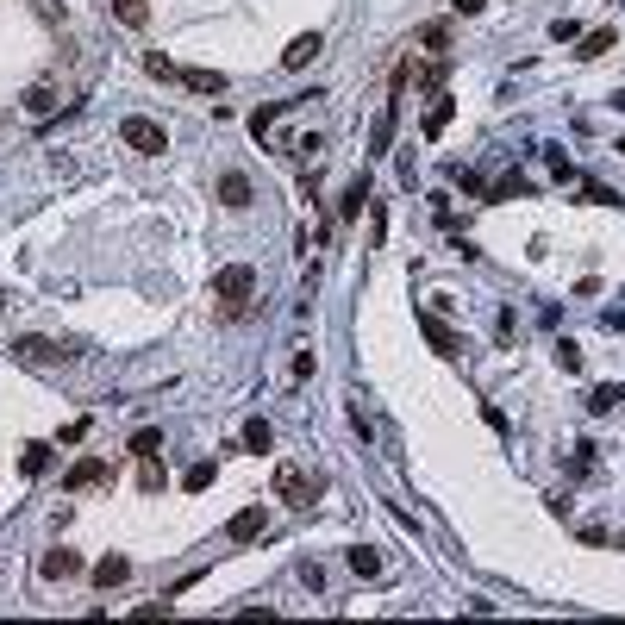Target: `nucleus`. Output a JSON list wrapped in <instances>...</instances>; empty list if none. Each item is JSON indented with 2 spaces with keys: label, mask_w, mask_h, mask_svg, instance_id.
<instances>
[{
  "label": "nucleus",
  "mask_w": 625,
  "mask_h": 625,
  "mask_svg": "<svg viewBox=\"0 0 625 625\" xmlns=\"http://www.w3.org/2000/svg\"><path fill=\"white\" fill-rule=\"evenodd\" d=\"M250 288H256V269H250V263H226V269L213 275V300H226V313H245Z\"/></svg>",
  "instance_id": "1"
},
{
  "label": "nucleus",
  "mask_w": 625,
  "mask_h": 625,
  "mask_svg": "<svg viewBox=\"0 0 625 625\" xmlns=\"http://www.w3.org/2000/svg\"><path fill=\"white\" fill-rule=\"evenodd\" d=\"M69 357H82V351L76 344H50V338H13V363H25V370H57Z\"/></svg>",
  "instance_id": "2"
},
{
  "label": "nucleus",
  "mask_w": 625,
  "mask_h": 625,
  "mask_svg": "<svg viewBox=\"0 0 625 625\" xmlns=\"http://www.w3.org/2000/svg\"><path fill=\"white\" fill-rule=\"evenodd\" d=\"M120 144L138 150V156H163V150H169V131L156 120H144V113H131V120H120Z\"/></svg>",
  "instance_id": "3"
},
{
  "label": "nucleus",
  "mask_w": 625,
  "mask_h": 625,
  "mask_svg": "<svg viewBox=\"0 0 625 625\" xmlns=\"http://www.w3.org/2000/svg\"><path fill=\"white\" fill-rule=\"evenodd\" d=\"M107 476H113V469H107V457H82V463L63 476V488H69V495H88V488H101Z\"/></svg>",
  "instance_id": "4"
},
{
  "label": "nucleus",
  "mask_w": 625,
  "mask_h": 625,
  "mask_svg": "<svg viewBox=\"0 0 625 625\" xmlns=\"http://www.w3.org/2000/svg\"><path fill=\"white\" fill-rule=\"evenodd\" d=\"M38 576H44V582H76V576H82V557H76V550H44V557H38Z\"/></svg>",
  "instance_id": "5"
},
{
  "label": "nucleus",
  "mask_w": 625,
  "mask_h": 625,
  "mask_svg": "<svg viewBox=\"0 0 625 625\" xmlns=\"http://www.w3.org/2000/svg\"><path fill=\"white\" fill-rule=\"evenodd\" d=\"M419 332L432 338V351H438V357H457V351H463V338H457V332H451L438 313H419Z\"/></svg>",
  "instance_id": "6"
},
{
  "label": "nucleus",
  "mask_w": 625,
  "mask_h": 625,
  "mask_svg": "<svg viewBox=\"0 0 625 625\" xmlns=\"http://www.w3.org/2000/svg\"><path fill=\"white\" fill-rule=\"evenodd\" d=\"M275 495H281V500H294V506H307V500H313V482H307V476H300L294 463H281V469H275Z\"/></svg>",
  "instance_id": "7"
},
{
  "label": "nucleus",
  "mask_w": 625,
  "mask_h": 625,
  "mask_svg": "<svg viewBox=\"0 0 625 625\" xmlns=\"http://www.w3.org/2000/svg\"><path fill=\"white\" fill-rule=\"evenodd\" d=\"M394 120H400V101H381V113L370 125V156H381L388 144H394Z\"/></svg>",
  "instance_id": "8"
},
{
  "label": "nucleus",
  "mask_w": 625,
  "mask_h": 625,
  "mask_svg": "<svg viewBox=\"0 0 625 625\" xmlns=\"http://www.w3.org/2000/svg\"><path fill=\"white\" fill-rule=\"evenodd\" d=\"M250 201H256V194H250V175H238V169H232V175H219V207L245 213Z\"/></svg>",
  "instance_id": "9"
},
{
  "label": "nucleus",
  "mask_w": 625,
  "mask_h": 625,
  "mask_svg": "<svg viewBox=\"0 0 625 625\" xmlns=\"http://www.w3.org/2000/svg\"><path fill=\"white\" fill-rule=\"evenodd\" d=\"M226 538H232V544H250V538H263V506H245V513H232V519H226Z\"/></svg>",
  "instance_id": "10"
},
{
  "label": "nucleus",
  "mask_w": 625,
  "mask_h": 625,
  "mask_svg": "<svg viewBox=\"0 0 625 625\" xmlns=\"http://www.w3.org/2000/svg\"><path fill=\"white\" fill-rule=\"evenodd\" d=\"M319 50H326V38H319V31H300V38H294V44L281 50V63H288V69H307V63H313Z\"/></svg>",
  "instance_id": "11"
},
{
  "label": "nucleus",
  "mask_w": 625,
  "mask_h": 625,
  "mask_svg": "<svg viewBox=\"0 0 625 625\" xmlns=\"http://www.w3.org/2000/svg\"><path fill=\"white\" fill-rule=\"evenodd\" d=\"M57 101H63V94H57V82H31V88H25V113H31V120H50V113H57Z\"/></svg>",
  "instance_id": "12"
},
{
  "label": "nucleus",
  "mask_w": 625,
  "mask_h": 625,
  "mask_svg": "<svg viewBox=\"0 0 625 625\" xmlns=\"http://www.w3.org/2000/svg\"><path fill=\"white\" fill-rule=\"evenodd\" d=\"M451 113H457V101H451V94H432V107H425V125H419V131H425V138H438V131L451 125Z\"/></svg>",
  "instance_id": "13"
},
{
  "label": "nucleus",
  "mask_w": 625,
  "mask_h": 625,
  "mask_svg": "<svg viewBox=\"0 0 625 625\" xmlns=\"http://www.w3.org/2000/svg\"><path fill=\"white\" fill-rule=\"evenodd\" d=\"M125 576H131V563H125V557H101V563H94V588H120Z\"/></svg>",
  "instance_id": "14"
},
{
  "label": "nucleus",
  "mask_w": 625,
  "mask_h": 625,
  "mask_svg": "<svg viewBox=\"0 0 625 625\" xmlns=\"http://www.w3.org/2000/svg\"><path fill=\"white\" fill-rule=\"evenodd\" d=\"M182 82H188L194 94H226V76H219V69H182Z\"/></svg>",
  "instance_id": "15"
},
{
  "label": "nucleus",
  "mask_w": 625,
  "mask_h": 625,
  "mask_svg": "<svg viewBox=\"0 0 625 625\" xmlns=\"http://www.w3.org/2000/svg\"><path fill=\"white\" fill-rule=\"evenodd\" d=\"M163 482H169V476H163L156 451H150V457H138V488H144V495H163Z\"/></svg>",
  "instance_id": "16"
},
{
  "label": "nucleus",
  "mask_w": 625,
  "mask_h": 625,
  "mask_svg": "<svg viewBox=\"0 0 625 625\" xmlns=\"http://www.w3.org/2000/svg\"><path fill=\"white\" fill-rule=\"evenodd\" d=\"M245 451H250V457L275 451V432H269V419H250V425H245Z\"/></svg>",
  "instance_id": "17"
},
{
  "label": "nucleus",
  "mask_w": 625,
  "mask_h": 625,
  "mask_svg": "<svg viewBox=\"0 0 625 625\" xmlns=\"http://www.w3.org/2000/svg\"><path fill=\"white\" fill-rule=\"evenodd\" d=\"M113 13H120V25H150V0H113Z\"/></svg>",
  "instance_id": "18"
},
{
  "label": "nucleus",
  "mask_w": 625,
  "mask_h": 625,
  "mask_svg": "<svg viewBox=\"0 0 625 625\" xmlns=\"http://www.w3.org/2000/svg\"><path fill=\"white\" fill-rule=\"evenodd\" d=\"M620 400H625V388H620V381H607V388H594V394H588V413H613Z\"/></svg>",
  "instance_id": "19"
},
{
  "label": "nucleus",
  "mask_w": 625,
  "mask_h": 625,
  "mask_svg": "<svg viewBox=\"0 0 625 625\" xmlns=\"http://www.w3.org/2000/svg\"><path fill=\"white\" fill-rule=\"evenodd\" d=\"M607 50H613V31H588L576 57H582V63H594V57H607Z\"/></svg>",
  "instance_id": "20"
},
{
  "label": "nucleus",
  "mask_w": 625,
  "mask_h": 625,
  "mask_svg": "<svg viewBox=\"0 0 625 625\" xmlns=\"http://www.w3.org/2000/svg\"><path fill=\"white\" fill-rule=\"evenodd\" d=\"M363 201H370V175H357V182L344 188V219H357V213H363Z\"/></svg>",
  "instance_id": "21"
},
{
  "label": "nucleus",
  "mask_w": 625,
  "mask_h": 625,
  "mask_svg": "<svg viewBox=\"0 0 625 625\" xmlns=\"http://www.w3.org/2000/svg\"><path fill=\"white\" fill-rule=\"evenodd\" d=\"M19 469H25V476H44V469H50V444H25Z\"/></svg>",
  "instance_id": "22"
},
{
  "label": "nucleus",
  "mask_w": 625,
  "mask_h": 625,
  "mask_svg": "<svg viewBox=\"0 0 625 625\" xmlns=\"http://www.w3.org/2000/svg\"><path fill=\"white\" fill-rule=\"evenodd\" d=\"M351 569H357V576H381V557H375L370 544H357V550H351Z\"/></svg>",
  "instance_id": "23"
},
{
  "label": "nucleus",
  "mask_w": 625,
  "mask_h": 625,
  "mask_svg": "<svg viewBox=\"0 0 625 625\" xmlns=\"http://www.w3.org/2000/svg\"><path fill=\"white\" fill-rule=\"evenodd\" d=\"M451 182H457L463 194H488V188H482V175H476V169H463V163H451Z\"/></svg>",
  "instance_id": "24"
},
{
  "label": "nucleus",
  "mask_w": 625,
  "mask_h": 625,
  "mask_svg": "<svg viewBox=\"0 0 625 625\" xmlns=\"http://www.w3.org/2000/svg\"><path fill=\"white\" fill-rule=\"evenodd\" d=\"M182 488H188V495H201V488H213V463H194V469L182 476Z\"/></svg>",
  "instance_id": "25"
},
{
  "label": "nucleus",
  "mask_w": 625,
  "mask_h": 625,
  "mask_svg": "<svg viewBox=\"0 0 625 625\" xmlns=\"http://www.w3.org/2000/svg\"><path fill=\"white\" fill-rule=\"evenodd\" d=\"M557 363H563V375H576V370H582V344H576V338H563V344H557Z\"/></svg>",
  "instance_id": "26"
},
{
  "label": "nucleus",
  "mask_w": 625,
  "mask_h": 625,
  "mask_svg": "<svg viewBox=\"0 0 625 625\" xmlns=\"http://www.w3.org/2000/svg\"><path fill=\"white\" fill-rule=\"evenodd\" d=\"M525 188H531V182H525V175H506V182H500V188H488V201H513V194H525Z\"/></svg>",
  "instance_id": "27"
},
{
  "label": "nucleus",
  "mask_w": 625,
  "mask_h": 625,
  "mask_svg": "<svg viewBox=\"0 0 625 625\" xmlns=\"http://www.w3.org/2000/svg\"><path fill=\"white\" fill-rule=\"evenodd\" d=\"M419 44H432V50H444V44H451V25H419Z\"/></svg>",
  "instance_id": "28"
},
{
  "label": "nucleus",
  "mask_w": 625,
  "mask_h": 625,
  "mask_svg": "<svg viewBox=\"0 0 625 625\" xmlns=\"http://www.w3.org/2000/svg\"><path fill=\"white\" fill-rule=\"evenodd\" d=\"M144 69H150V76H163V82H169V76H182V69H175L163 50H150V57H144Z\"/></svg>",
  "instance_id": "29"
},
{
  "label": "nucleus",
  "mask_w": 625,
  "mask_h": 625,
  "mask_svg": "<svg viewBox=\"0 0 625 625\" xmlns=\"http://www.w3.org/2000/svg\"><path fill=\"white\" fill-rule=\"evenodd\" d=\"M156 444H163V432H150V425H144V432H138V438H131V457H150V451H156Z\"/></svg>",
  "instance_id": "30"
},
{
  "label": "nucleus",
  "mask_w": 625,
  "mask_h": 625,
  "mask_svg": "<svg viewBox=\"0 0 625 625\" xmlns=\"http://www.w3.org/2000/svg\"><path fill=\"white\" fill-rule=\"evenodd\" d=\"M550 38H557V44H576V38H582V25H576V19H557V25H550Z\"/></svg>",
  "instance_id": "31"
},
{
  "label": "nucleus",
  "mask_w": 625,
  "mask_h": 625,
  "mask_svg": "<svg viewBox=\"0 0 625 625\" xmlns=\"http://www.w3.org/2000/svg\"><path fill=\"white\" fill-rule=\"evenodd\" d=\"M544 163H550V169H557V175H563V182H569V175H576V163H569V156H563V150H544Z\"/></svg>",
  "instance_id": "32"
},
{
  "label": "nucleus",
  "mask_w": 625,
  "mask_h": 625,
  "mask_svg": "<svg viewBox=\"0 0 625 625\" xmlns=\"http://www.w3.org/2000/svg\"><path fill=\"white\" fill-rule=\"evenodd\" d=\"M582 201H588V207H613V194H607L601 182H588V188H582Z\"/></svg>",
  "instance_id": "33"
},
{
  "label": "nucleus",
  "mask_w": 625,
  "mask_h": 625,
  "mask_svg": "<svg viewBox=\"0 0 625 625\" xmlns=\"http://www.w3.org/2000/svg\"><path fill=\"white\" fill-rule=\"evenodd\" d=\"M300 582H307V588L319 594V588H326V569H319V563H300Z\"/></svg>",
  "instance_id": "34"
},
{
  "label": "nucleus",
  "mask_w": 625,
  "mask_h": 625,
  "mask_svg": "<svg viewBox=\"0 0 625 625\" xmlns=\"http://www.w3.org/2000/svg\"><path fill=\"white\" fill-rule=\"evenodd\" d=\"M601 326H607V332H625V307H613V313H601Z\"/></svg>",
  "instance_id": "35"
},
{
  "label": "nucleus",
  "mask_w": 625,
  "mask_h": 625,
  "mask_svg": "<svg viewBox=\"0 0 625 625\" xmlns=\"http://www.w3.org/2000/svg\"><path fill=\"white\" fill-rule=\"evenodd\" d=\"M482 6H488V0H457V13H482Z\"/></svg>",
  "instance_id": "36"
},
{
  "label": "nucleus",
  "mask_w": 625,
  "mask_h": 625,
  "mask_svg": "<svg viewBox=\"0 0 625 625\" xmlns=\"http://www.w3.org/2000/svg\"><path fill=\"white\" fill-rule=\"evenodd\" d=\"M620 150H625V144H620Z\"/></svg>",
  "instance_id": "37"
}]
</instances>
